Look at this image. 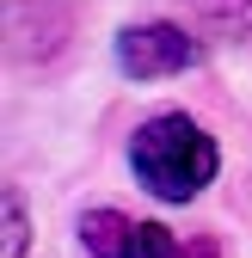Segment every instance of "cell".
<instances>
[{"mask_svg":"<svg viewBox=\"0 0 252 258\" xmlns=\"http://www.w3.org/2000/svg\"><path fill=\"white\" fill-rule=\"evenodd\" d=\"M0 252H7V258H19V252H25V209H19L13 190H7V246H0Z\"/></svg>","mask_w":252,"mask_h":258,"instance_id":"obj_5","label":"cell"},{"mask_svg":"<svg viewBox=\"0 0 252 258\" xmlns=\"http://www.w3.org/2000/svg\"><path fill=\"white\" fill-rule=\"evenodd\" d=\"M130 166H136V178H142L160 203H191L197 190L215 178L222 154H215V142H209L184 111H166V117H148V123L136 129Z\"/></svg>","mask_w":252,"mask_h":258,"instance_id":"obj_1","label":"cell"},{"mask_svg":"<svg viewBox=\"0 0 252 258\" xmlns=\"http://www.w3.org/2000/svg\"><path fill=\"white\" fill-rule=\"evenodd\" d=\"M197 61V43L184 37L178 25H130L117 37V68L130 80H166V74H184Z\"/></svg>","mask_w":252,"mask_h":258,"instance_id":"obj_3","label":"cell"},{"mask_svg":"<svg viewBox=\"0 0 252 258\" xmlns=\"http://www.w3.org/2000/svg\"><path fill=\"white\" fill-rule=\"evenodd\" d=\"M80 246L92 258H178V234L160 228V221H130L117 209H92L80 221Z\"/></svg>","mask_w":252,"mask_h":258,"instance_id":"obj_2","label":"cell"},{"mask_svg":"<svg viewBox=\"0 0 252 258\" xmlns=\"http://www.w3.org/2000/svg\"><path fill=\"white\" fill-rule=\"evenodd\" d=\"M178 258H222V246H215V234H191L178 246Z\"/></svg>","mask_w":252,"mask_h":258,"instance_id":"obj_6","label":"cell"},{"mask_svg":"<svg viewBox=\"0 0 252 258\" xmlns=\"http://www.w3.org/2000/svg\"><path fill=\"white\" fill-rule=\"evenodd\" d=\"M203 13L215 25H234V31H252V0H203Z\"/></svg>","mask_w":252,"mask_h":258,"instance_id":"obj_4","label":"cell"}]
</instances>
